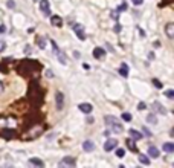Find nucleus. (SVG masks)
Segmentation results:
<instances>
[{
  "label": "nucleus",
  "mask_w": 174,
  "mask_h": 168,
  "mask_svg": "<svg viewBox=\"0 0 174 168\" xmlns=\"http://www.w3.org/2000/svg\"><path fill=\"white\" fill-rule=\"evenodd\" d=\"M105 125L109 127V130L111 131L113 130L115 133H122L124 131V129H122V124L118 121V119H116L115 116H105Z\"/></svg>",
  "instance_id": "nucleus-1"
},
{
  "label": "nucleus",
  "mask_w": 174,
  "mask_h": 168,
  "mask_svg": "<svg viewBox=\"0 0 174 168\" xmlns=\"http://www.w3.org/2000/svg\"><path fill=\"white\" fill-rule=\"evenodd\" d=\"M52 49H53V52L57 54V57H58V60H60V63H61V64H66V63H67V60H66V55H64L60 49H58L57 43L53 41V40H52Z\"/></svg>",
  "instance_id": "nucleus-2"
},
{
  "label": "nucleus",
  "mask_w": 174,
  "mask_h": 168,
  "mask_svg": "<svg viewBox=\"0 0 174 168\" xmlns=\"http://www.w3.org/2000/svg\"><path fill=\"white\" fill-rule=\"evenodd\" d=\"M73 32H75V35L79 38V40H86V31H84V28H83V25H73Z\"/></svg>",
  "instance_id": "nucleus-3"
},
{
  "label": "nucleus",
  "mask_w": 174,
  "mask_h": 168,
  "mask_svg": "<svg viewBox=\"0 0 174 168\" xmlns=\"http://www.w3.org/2000/svg\"><path fill=\"white\" fill-rule=\"evenodd\" d=\"M55 103H57V109L58 110L64 109V95H63V92H57L55 93Z\"/></svg>",
  "instance_id": "nucleus-4"
},
{
  "label": "nucleus",
  "mask_w": 174,
  "mask_h": 168,
  "mask_svg": "<svg viewBox=\"0 0 174 168\" xmlns=\"http://www.w3.org/2000/svg\"><path fill=\"white\" fill-rule=\"evenodd\" d=\"M40 11L43 12V15L51 14V6H49V0H40Z\"/></svg>",
  "instance_id": "nucleus-5"
},
{
  "label": "nucleus",
  "mask_w": 174,
  "mask_h": 168,
  "mask_svg": "<svg viewBox=\"0 0 174 168\" xmlns=\"http://www.w3.org/2000/svg\"><path fill=\"white\" fill-rule=\"evenodd\" d=\"M116 147H118V141L116 139H107V142L104 144L105 151H111V150H115Z\"/></svg>",
  "instance_id": "nucleus-6"
},
{
  "label": "nucleus",
  "mask_w": 174,
  "mask_h": 168,
  "mask_svg": "<svg viewBox=\"0 0 174 168\" xmlns=\"http://www.w3.org/2000/svg\"><path fill=\"white\" fill-rule=\"evenodd\" d=\"M93 57H95L96 60H102L105 57V49L104 47H95V49H93Z\"/></svg>",
  "instance_id": "nucleus-7"
},
{
  "label": "nucleus",
  "mask_w": 174,
  "mask_h": 168,
  "mask_svg": "<svg viewBox=\"0 0 174 168\" xmlns=\"http://www.w3.org/2000/svg\"><path fill=\"white\" fill-rule=\"evenodd\" d=\"M78 109H79V112H83V113H92V110H93V107H92V104H89V103H81L78 105Z\"/></svg>",
  "instance_id": "nucleus-8"
},
{
  "label": "nucleus",
  "mask_w": 174,
  "mask_h": 168,
  "mask_svg": "<svg viewBox=\"0 0 174 168\" xmlns=\"http://www.w3.org/2000/svg\"><path fill=\"white\" fill-rule=\"evenodd\" d=\"M75 163H77V161L73 157H64L60 162V167H75Z\"/></svg>",
  "instance_id": "nucleus-9"
},
{
  "label": "nucleus",
  "mask_w": 174,
  "mask_h": 168,
  "mask_svg": "<svg viewBox=\"0 0 174 168\" xmlns=\"http://www.w3.org/2000/svg\"><path fill=\"white\" fill-rule=\"evenodd\" d=\"M165 32H167V37L168 38H173L174 37V23H173V21L167 23V26H165Z\"/></svg>",
  "instance_id": "nucleus-10"
},
{
  "label": "nucleus",
  "mask_w": 174,
  "mask_h": 168,
  "mask_svg": "<svg viewBox=\"0 0 174 168\" xmlns=\"http://www.w3.org/2000/svg\"><path fill=\"white\" fill-rule=\"evenodd\" d=\"M159 148L157 147H154V145H150L148 147V156H151L153 159H157L159 157Z\"/></svg>",
  "instance_id": "nucleus-11"
},
{
  "label": "nucleus",
  "mask_w": 174,
  "mask_h": 168,
  "mask_svg": "<svg viewBox=\"0 0 174 168\" xmlns=\"http://www.w3.org/2000/svg\"><path fill=\"white\" fill-rule=\"evenodd\" d=\"M128 133H130L131 139H135V141H139V139H142V136H144L141 131H137V130H135V129H130V130H128Z\"/></svg>",
  "instance_id": "nucleus-12"
},
{
  "label": "nucleus",
  "mask_w": 174,
  "mask_h": 168,
  "mask_svg": "<svg viewBox=\"0 0 174 168\" xmlns=\"http://www.w3.org/2000/svg\"><path fill=\"white\" fill-rule=\"evenodd\" d=\"M31 131H32L31 135H26L25 136L26 139H34V138H37L38 135H41V127H37V129H34V130H31Z\"/></svg>",
  "instance_id": "nucleus-13"
},
{
  "label": "nucleus",
  "mask_w": 174,
  "mask_h": 168,
  "mask_svg": "<svg viewBox=\"0 0 174 168\" xmlns=\"http://www.w3.org/2000/svg\"><path fill=\"white\" fill-rule=\"evenodd\" d=\"M83 150H84V151H89V153H90V151H93V150H95V144H93L92 141H86V142L83 144Z\"/></svg>",
  "instance_id": "nucleus-14"
},
{
  "label": "nucleus",
  "mask_w": 174,
  "mask_h": 168,
  "mask_svg": "<svg viewBox=\"0 0 174 168\" xmlns=\"http://www.w3.org/2000/svg\"><path fill=\"white\" fill-rule=\"evenodd\" d=\"M51 23L53 26H57V28H60L61 25H63V20H61V17H58V15H53L52 19H51Z\"/></svg>",
  "instance_id": "nucleus-15"
},
{
  "label": "nucleus",
  "mask_w": 174,
  "mask_h": 168,
  "mask_svg": "<svg viewBox=\"0 0 174 168\" xmlns=\"http://www.w3.org/2000/svg\"><path fill=\"white\" fill-rule=\"evenodd\" d=\"M162 150H163L165 153H174V144H173V142H167V144H163Z\"/></svg>",
  "instance_id": "nucleus-16"
},
{
  "label": "nucleus",
  "mask_w": 174,
  "mask_h": 168,
  "mask_svg": "<svg viewBox=\"0 0 174 168\" xmlns=\"http://www.w3.org/2000/svg\"><path fill=\"white\" fill-rule=\"evenodd\" d=\"M119 73H121L122 75V77H128V66L125 64V63H122L121 64V67H119Z\"/></svg>",
  "instance_id": "nucleus-17"
},
{
  "label": "nucleus",
  "mask_w": 174,
  "mask_h": 168,
  "mask_svg": "<svg viewBox=\"0 0 174 168\" xmlns=\"http://www.w3.org/2000/svg\"><path fill=\"white\" fill-rule=\"evenodd\" d=\"M125 144H127V147L131 150V151H137V147L135 145V139H127L125 141Z\"/></svg>",
  "instance_id": "nucleus-18"
},
{
  "label": "nucleus",
  "mask_w": 174,
  "mask_h": 168,
  "mask_svg": "<svg viewBox=\"0 0 174 168\" xmlns=\"http://www.w3.org/2000/svg\"><path fill=\"white\" fill-rule=\"evenodd\" d=\"M29 163H32V165H35V167H44V162L41 161V159H35V157L29 159Z\"/></svg>",
  "instance_id": "nucleus-19"
},
{
  "label": "nucleus",
  "mask_w": 174,
  "mask_h": 168,
  "mask_svg": "<svg viewBox=\"0 0 174 168\" xmlns=\"http://www.w3.org/2000/svg\"><path fill=\"white\" fill-rule=\"evenodd\" d=\"M139 162L144 165H150V157L147 154H139Z\"/></svg>",
  "instance_id": "nucleus-20"
},
{
  "label": "nucleus",
  "mask_w": 174,
  "mask_h": 168,
  "mask_svg": "<svg viewBox=\"0 0 174 168\" xmlns=\"http://www.w3.org/2000/svg\"><path fill=\"white\" fill-rule=\"evenodd\" d=\"M154 109H156V112H159V113H163V115L167 113V110H165V109H163L159 103H154Z\"/></svg>",
  "instance_id": "nucleus-21"
},
{
  "label": "nucleus",
  "mask_w": 174,
  "mask_h": 168,
  "mask_svg": "<svg viewBox=\"0 0 174 168\" xmlns=\"http://www.w3.org/2000/svg\"><path fill=\"white\" fill-rule=\"evenodd\" d=\"M147 122H150V124H157V119H156L154 115H148V116H147Z\"/></svg>",
  "instance_id": "nucleus-22"
},
{
  "label": "nucleus",
  "mask_w": 174,
  "mask_h": 168,
  "mask_svg": "<svg viewBox=\"0 0 174 168\" xmlns=\"http://www.w3.org/2000/svg\"><path fill=\"white\" fill-rule=\"evenodd\" d=\"M122 119H124L125 122H130V121H131V115L128 113V112H124V113H122Z\"/></svg>",
  "instance_id": "nucleus-23"
},
{
  "label": "nucleus",
  "mask_w": 174,
  "mask_h": 168,
  "mask_svg": "<svg viewBox=\"0 0 174 168\" xmlns=\"http://www.w3.org/2000/svg\"><path fill=\"white\" fill-rule=\"evenodd\" d=\"M37 41H38V45H40V49H44L46 47V41H44V38H37Z\"/></svg>",
  "instance_id": "nucleus-24"
},
{
  "label": "nucleus",
  "mask_w": 174,
  "mask_h": 168,
  "mask_svg": "<svg viewBox=\"0 0 174 168\" xmlns=\"http://www.w3.org/2000/svg\"><path fill=\"white\" fill-rule=\"evenodd\" d=\"M151 83L154 84V87H157V89H162V83H160L157 78H153V81H151Z\"/></svg>",
  "instance_id": "nucleus-25"
},
{
  "label": "nucleus",
  "mask_w": 174,
  "mask_h": 168,
  "mask_svg": "<svg viewBox=\"0 0 174 168\" xmlns=\"http://www.w3.org/2000/svg\"><path fill=\"white\" fill-rule=\"evenodd\" d=\"M124 154H125V150H124V148H118V150H116V156H118V157H124Z\"/></svg>",
  "instance_id": "nucleus-26"
},
{
  "label": "nucleus",
  "mask_w": 174,
  "mask_h": 168,
  "mask_svg": "<svg viewBox=\"0 0 174 168\" xmlns=\"http://www.w3.org/2000/svg\"><path fill=\"white\" fill-rule=\"evenodd\" d=\"M165 96H167V98H169V99H173V98H174V90H171V89L167 90V92H165Z\"/></svg>",
  "instance_id": "nucleus-27"
},
{
  "label": "nucleus",
  "mask_w": 174,
  "mask_h": 168,
  "mask_svg": "<svg viewBox=\"0 0 174 168\" xmlns=\"http://www.w3.org/2000/svg\"><path fill=\"white\" fill-rule=\"evenodd\" d=\"M125 9H127V3L124 2V3H121V5H119L118 11H119V12H122V11H125Z\"/></svg>",
  "instance_id": "nucleus-28"
},
{
  "label": "nucleus",
  "mask_w": 174,
  "mask_h": 168,
  "mask_svg": "<svg viewBox=\"0 0 174 168\" xmlns=\"http://www.w3.org/2000/svg\"><path fill=\"white\" fill-rule=\"evenodd\" d=\"M137 109H139V110H145V109H147L145 103H139V104H137Z\"/></svg>",
  "instance_id": "nucleus-29"
},
{
  "label": "nucleus",
  "mask_w": 174,
  "mask_h": 168,
  "mask_svg": "<svg viewBox=\"0 0 174 168\" xmlns=\"http://www.w3.org/2000/svg\"><path fill=\"white\" fill-rule=\"evenodd\" d=\"M133 3H135L136 6H139V5H142V2H144V0H131Z\"/></svg>",
  "instance_id": "nucleus-30"
},
{
  "label": "nucleus",
  "mask_w": 174,
  "mask_h": 168,
  "mask_svg": "<svg viewBox=\"0 0 174 168\" xmlns=\"http://www.w3.org/2000/svg\"><path fill=\"white\" fill-rule=\"evenodd\" d=\"M5 31H6V26L5 25H0V34H5Z\"/></svg>",
  "instance_id": "nucleus-31"
},
{
  "label": "nucleus",
  "mask_w": 174,
  "mask_h": 168,
  "mask_svg": "<svg viewBox=\"0 0 174 168\" xmlns=\"http://www.w3.org/2000/svg\"><path fill=\"white\" fill-rule=\"evenodd\" d=\"M5 46H6V45H5V41H0V52L5 49Z\"/></svg>",
  "instance_id": "nucleus-32"
},
{
  "label": "nucleus",
  "mask_w": 174,
  "mask_h": 168,
  "mask_svg": "<svg viewBox=\"0 0 174 168\" xmlns=\"http://www.w3.org/2000/svg\"><path fill=\"white\" fill-rule=\"evenodd\" d=\"M142 131H145V136H151V133H150V131L145 129V127H144V129H142Z\"/></svg>",
  "instance_id": "nucleus-33"
},
{
  "label": "nucleus",
  "mask_w": 174,
  "mask_h": 168,
  "mask_svg": "<svg viewBox=\"0 0 174 168\" xmlns=\"http://www.w3.org/2000/svg\"><path fill=\"white\" fill-rule=\"evenodd\" d=\"M3 89H5V87H3V83H2V81H0V95H2V93H3Z\"/></svg>",
  "instance_id": "nucleus-34"
},
{
  "label": "nucleus",
  "mask_w": 174,
  "mask_h": 168,
  "mask_svg": "<svg viewBox=\"0 0 174 168\" xmlns=\"http://www.w3.org/2000/svg\"><path fill=\"white\" fill-rule=\"evenodd\" d=\"M8 6L12 8V6H14V2H12V0H11V2H8Z\"/></svg>",
  "instance_id": "nucleus-35"
}]
</instances>
